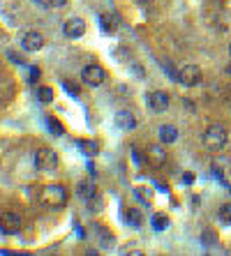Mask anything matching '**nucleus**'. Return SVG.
I'll return each mask as SVG.
<instances>
[{"label": "nucleus", "mask_w": 231, "mask_h": 256, "mask_svg": "<svg viewBox=\"0 0 231 256\" xmlns=\"http://www.w3.org/2000/svg\"><path fill=\"white\" fill-rule=\"evenodd\" d=\"M220 219L225 224H231V203H225V205L220 208Z\"/></svg>", "instance_id": "obj_22"}, {"label": "nucleus", "mask_w": 231, "mask_h": 256, "mask_svg": "<svg viewBox=\"0 0 231 256\" xmlns=\"http://www.w3.org/2000/svg\"><path fill=\"white\" fill-rule=\"evenodd\" d=\"M37 100L40 102H44V104H49V102H53V90L51 88H40V90H37Z\"/></svg>", "instance_id": "obj_20"}, {"label": "nucleus", "mask_w": 231, "mask_h": 256, "mask_svg": "<svg viewBox=\"0 0 231 256\" xmlns=\"http://www.w3.org/2000/svg\"><path fill=\"white\" fill-rule=\"evenodd\" d=\"M183 182H187V185H190V182H194V175H192V173H185V175H183Z\"/></svg>", "instance_id": "obj_29"}, {"label": "nucleus", "mask_w": 231, "mask_h": 256, "mask_svg": "<svg viewBox=\"0 0 231 256\" xmlns=\"http://www.w3.org/2000/svg\"><path fill=\"white\" fill-rule=\"evenodd\" d=\"M63 33H65L70 40L83 37V35H86V21L81 19V16H72V19H67L65 26H63Z\"/></svg>", "instance_id": "obj_7"}, {"label": "nucleus", "mask_w": 231, "mask_h": 256, "mask_svg": "<svg viewBox=\"0 0 231 256\" xmlns=\"http://www.w3.org/2000/svg\"><path fill=\"white\" fill-rule=\"evenodd\" d=\"M7 58H9L12 62H19V65H21V58H19L16 53H14V51H7Z\"/></svg>", "instance_id": "obj_27"}, {"label": "nucleus", "mask_w": 231, "mask_h": 256, "mask_svg": "<svg viewBox=\"0 0 231 256\" xmlns=\"http://www.w3.org/2000/svg\"><path fill=\"white\" fill-rule=\"evenodd\" d=\"M40 201L49 210H58L67 203V189L63 185H46L40 194Z\"/></svg>", "instance_id": "obj_2"}, {"label": "nucleus", "mask_w": 231, "mask_h": 256, "mask_svg": "<svg viewBox=\"0 0 231 256\" xmlns=\"http://www.w3.org/2000/svg\"><path fill=\"white\" fill-rule=\"evenodd\" d=\"M125 217H127V224H132L134 229H139V226L144 224V217H141V212H139V210H134V208L127 210Z\"/></svg>", "instance_id": "obj_17"}, {"label": "nucleus", "mask_w": 231, "mask_h": 256, "mask_svg": "<svg viewBox=\"0 0 231 256\" xmlns=\"http://www.w3.org/2000/svg\"><path fill=\"white\" fill-rule=\"evenodd\" d=\"M132 69H134V74H137V79H144V69L139 67V65H132Z\"/></svg>", "instance_id": "obj_28"}, {"label": "nucleus", "mask_w": 231, "mask_h": 256, "mask_svg": "<svg viewBox=\"0 0 231 256\" xmlns=\"http://www.w3.org/2000/svg\"><path fill=\"white\" fill-rule=\"evenodd\" d=\"M81 81L86 83V86H90V88L102 86V83L106 81L104 67H102V65H97V62H90V65H86V67L81 69Z\"/></svg>", "instance_id": "obj_3"}, {"label": "nucleus", "mask_w": 231, "mask_h": 256, "mask_svg": "<svg viewBox=\"0 0 231 256\" xmlns=\"http://www.w3.org/2000/svg\"><path fill=\"white\" fill-rule=\"evenodd\" d=\"M178 81L185 83V86H197L201 81V69L197 65H185V67L178 69Z\"/></svg>", "instance_id": "obj_8"}, {"label": "nucleus", "mask_w": 231, "mask_h": 256, "mask_svg": "<svg viewBox=\"0 0 231 256\" xmlns=\"http://www.w3.org/2000/svg\"><path fill=\"white\" fill-rule=\"evenodd\" d=\"M201 240H206V245H215V243H218V238H215L213 231H204V233H201Z\"/></svg>", "instance_id": "obj_23"}, {"label": "nucleus", "mask_w": 231, "mask_h": 256, "mask_svg": "<svg viewBox=\"0 0 231 256\" xmlns=\"http://www.w3.org/2000/svg\"><path fill=\"white\" fill-rule=\"evenodd\" d=\"M44 47V35L37 33V30H30L21 37V49L28 51V53H35V51H40Z\"/></svg>", "instance_id": "obj_6"}, {"label": "nucleus", "mask_w": 231, "mask_h": 256, "mask_svg": "<svg viewBox=\"0 0 231 256\" xmlns=\"http://www.w3.org/2000/svg\"><path fill=\"white\" fill-rule=\"evenodd\" d=\"M77 194H79V199H83V201H90V199L97 196V189H95L92 180H81L79 187H77Z\"/></svg>", "instance_id": "obj_13"}, {"label": "nucleus", "mask_w": 231, "mask_h": 256, "mask_svg": "<svg viewBox=\"0 0 231 256\" xmlns=\"http://www.w3.org/2000/svg\"><path fill=\"white\" fill-rule=\"evenodd\" d=\"M37 79H40V67H30V72H28V83H37Z\"/></svg>", "instance_id": "obj_24"}, {"label": "nucleus", "mask_w": 231, "mask_h": 256, "mask_svg": "<svg viewBox=\"0 0 231 256\" xmlns=\"http://www.w3.org/2000/svg\"><path fill=\"white\" fill-rule=\"evenodd\" d=\"M102 28H104L106 33H113V30L118 28V21H116V16H111V14H102Z\"/></svg>", "instance_id": "obj_18"}, {"label": "nucleus", "mask_w": 231, "mask_h": 256, "mask_svg": "<svg viewBox=\"0 0 231 256\" xmlns=\"http://www.w3.org/2000/svg\"><path fill=\"white\" fill-rule=\"evenodd\" d=\"M0 229L5 236H14L21 231V217L16 212H5L2 215V222H0Z\"/></svg>", "instance_id": "obj_9"}, {"label": "nucleus", "mask_w": 231, "mask_h": 256, "mask_svg": "<svg viewBox=\"0 0 231 256\" xmlns=\"http://www.w3.org/2000/svg\"><path fill=\"white\" fill-rule=\"evenodd\" d=\"M46 125H49V129H51V134H56V136L63 134V125H60L56 118H51V115H49V118H46Z\"/></svg>", "instance_id": "obj_21"}, {"label": "nucleus", "mask_w": 231, "mask_h": 256, "mask_svg": "<svg viewBox=\"0 0 231 256\" xmlns=\"http://www.w3.org/2000/svg\"><path fill=\"white\" fill-rule=\"evenodd\" d=\"M151 224H153V229H155V231H166L171 222H169V217H166L164 212H155L153 219H151Z\"/></svg>", "instance_id": "obj_15"}, {"label": "nucleus", "mask_w": 231, "mask_h": 256, "mask_svg": "<svg viewBox=\"0 0 231 256\" xmlns=\"http://www.w3.org/2000/svg\"><path fill=\"white\" fill-rule=\"evenodd\" d=\"M176 139H178V129L173 127V125H162L159 127V143L162 146H171Z\"/></svg>", "instance_id": "obj_12"}, {"label": "nucleus", "mask_w": 231, "mask_h": 256, "mask_svg": "<svg viewBox=\"0 0 231 256\" xmlns=\"http://www.w3.org/2000/svg\"><path fill=\"white\" fill-rule=\"evenodd\" d=\"M63 86H65V90H67V93H70V95H79V88H77V86H72V83H70V81H63Z\"/></svg>", "instance_id": "obj_25"}, {"label": "nucleus", "mask_w": 231, "mask_h": 256, "mask_svg": "<svg viewBox=\"0 0 231 256\" xmlns=\"http://www.w3.org/2000/svg\"><path fill=\"white\" fill-rule=\"evenodd\" d=\"M97 233H99V247H102V250H109V247H113V236L109 233V231L102 229V226H97Z\"/></svg>", "instance_id": "obj_16"}, {"label": "nucleus", "mask_w": 231, "mask_h": 256, "mask_svg": "<svg viewBox=\"0 0 231 256\" xmlns=\"http://www.w3.org/2000/svg\"><path fill=\"white\" fill-rule=\"evenodd\" d=\"M113 122H116V127L123 129V132H132V129L137 127V118H134V113H130V111H118L116 118H113Z\"/></svg>", "instance_id": "obj_11"}, {"label": "nucleus", "mask_w": 231, "mask_h": 256, "mask_svg": "<svg viewBox=\"0 0 231 256\" xmlns=\"http://www.w3.org/2000/svg\"><path fill=\"white\" fill-rule=\"evenodd\" d=\"M77 146H79L81 148V153H83V155H88V157H95L99 153V146L95 141H86V139H79V141H77Z\"/></svg>", "instance_id": "obj_14"}, {"label": "nucleus", "mask_w": 231, "mask_h": 256, "mask_svg": "<svg viewBox=\"0 0 231 256\" xmlns=\"http://www.w3.org/2000/svg\"><path fill=\"white\" fill-rule=\"evenodd\" d=\"M46 2H49V7H56V9L67 5V0H46Z\"/></svg>", "instance_id": "obj_26"}, {"label": "nucleus", "mask_w": 231, "mask_h": 256, "mask_svg": "<svg viewBox=\"0 0 231 256\" xmlns=\"http://www.w3.org/2000/svg\"><path fill=\"white\" fill-rule=\"evenodd\" d=\"M35 166L42 171H53L58 166V153L51 148L37 150V155H35Z\"/></svg>", "instance_id": "obj_4"}, {"label": "nucleus", "mask_w": 231, "mask_h": 256, "mask_svg": "<svg viewBox=\"0 0 231 256\" xmlns=\"http://www.w3.org/2000/svg\"><path fill=\"white\" fill-rule=\"evenodd\" d=\"M146 159H148V164H153L155 169H159V166H164L166 164V150L162 148V146H148V150H146Z\"/></svg>", "instance_id": "obj_10"}, {"label": "nucleus", "mask_w": 231, "mask_h": 256, "mask_svg": "<svg viewBox=\"0 0 231 256\" xmlns=\"http://www.w3.org/2000/svg\"><path fill=\"white\" fill-rule=\"evenodd\" d=\"M229 55H231V44H229Z\"/></svg>", "instance_id": "obj_30"}, {"label": "nucleus", "mask_w": 231, "mask_h": 256, "mask_svg": "<svg viewBox=\"0 0 231 256\" xmlns=\"http://www.w3.org/2000/svg\"><path fill=\"white\" fill-rule=\"evenodd\" d=\"M134 196H137L141 203H146V205H148V203H151V199H153V192L148 187H134Z\"/></svg>", "instance_id": "obj_19"}, {"label": "nucleus", "mask_w": 231, "mask_h": 256, "mask_svg": "<svg viewBox=\"0 0 231 256\" xmlns=\"http://www.w3.org/2000/svg\"><path fill=\"white\" fill-rule=\"evenodd\" d=\"M146 104L153 113H164L166 106H169V95L162 93V90H153V93L146 95Z\"/></svg>", "instance_id": "obj_5"}, {"label": "nucleus", "mask_w": 231, "mask_h": 256, "mask_svg": "<svg viewBox=\"0 0 231 256\" xmlns=\"http://www.w3.org/2000/svg\"><path fill=\"white\" fill-rule=\"evenodd\" d=\"M227 141H229L227 127L225 125H220V122L211 125V127L204 132V146L211 150V153H220V150H225Z\"/></svg>", "instance_id": "obj_1"}]
</instances>
